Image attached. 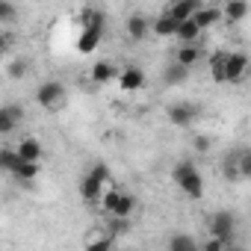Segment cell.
Instances as JSON below:
<instances>
[{
  "label": "cell",
  "instance_id": "1",
  "mask_svg": "<svg viewBox=\"0 0 251 251\" xmlns=\"http://www.w3.org/2000/svg\"><path fill=\"white\" fill-rule=\"evenodd\" d=\"M172 183L189 201H201L204 198V177H201V169L195 166V160H177L175 169H172Z\"/></svg>",
  "mask_w": 251,
  "mask_h": 251
},
{
  "label": "cell",
  "instance_id": "2",
  "mask_svg": "<svg viewBox=\"0 0 251 251\" xmlns=\"http://www.w3.org/2000/svg\"><path fill=\"white\" fill-rule=\"evenodd\" d=\"M109 180H112V175H109V169H106L103 163L89 166L86 175L80 177V198H83L86 204H100L103 189L109 186Z\"/></svg>",
  "mask_w": 251,
  "mask_h": 251
},
{
  "label": "cell",
  "instance_id": "3",
  "mask_svg": "<svg viewBox=\"0 0 251 251\" xmlns=\"http://www.w3.org/2000/svg\"><path fill=\"white\" fill-rule=\"evenodd\" d=\"M100 210H103L106 216H133L136 198H133L130 192H124V189L109 186V189L103 192V198H100Z\"/></svg>",
  "mask_w": 251,
  "mask_h": 251
},
{
  "label": "cell",
  "instance_id": "4",
  "mask_svg": "<svg viewBox=\"0 0 251 251\" xmlns=\"http://www.w3.org/2000/svg\"><path fill=\"white\" fill-rule=\"evenodd\" d=\"M36 103L48 112H56L62 103H65V86L59 80H45L39 89H36Z\"/></svg>",
  "mask_w": 251,
  "mask_h": 251
},
{
  "label": "cell",
  "instance_id": "5",
  "mask_svg": "<svg viewBox=\"0 0 251 251\" xmlns=\"http://www.w3.org/2000/svg\"><path fill=\"white\" fill-rule=\"evenodd\" d=\"M251 71V56L245 50H227V68H225V80L227 86H239Z\"/></svg>",
  "mask_w": 251,
  "mask_h": 251
},
{
  "label": "cell",
  "instance_id": "6",
  "mask_svg": "<svg viewBox=\"0 0 251 251\" xmlns=\"http://www.w3.org/2000/svg\"><path fill=\"white\" fill-rule=\"evenodd\" d=\"M166 115H169V121L175 124V127H192V124L198 121V115H201V109L192 100H177V103H172L166 109Z\"/></svg>",
  "mask_w": 251,
  "mask_h": 251
},
{
  "label": "cell",
  "instance_id": "7",
  "mask_svg": "<svg viewBox=\"0 0 251 251\" xmlns=\"http://www.w3.org/2000/svg\"><path fill=\"white\" fill-rule=\"evenodd\" d=\"M207 230L233 242V236H236V216H233L230 210H216V213L207 219Z\"/></svg>",
  "mask_w": 251,
  "mask_h": 251
},
{
  "label": "cell",
  "instance_id": "8",
  "mask_svg": "<svg viewBox=\"0 0 251 251\" xmlns=\"http://www.w3.org/2000/svg\"><path fill=\"white\" fill-rule=\"evenodd\" d=\"M103 33H106V24H89V27H80L77 53H83V56L95 53V50H98V45H100V39H103Z\"/></svg>",
  "mask_w": 251,
  "mask_h": 251
},
{
  "label": "cell",
  "instance_id": "9",
  "mask_svg": "<svg viewBox=\"0 0 251 251\" xmlns=\"http://www.w3.org/2000/svg\"><path fill=\"white\" fill-rule=\"evenodd\" d=\"M145 83H148V77H145V71L136 68V65H124V68L118 71V89L127 92V95L145 89Z\"/></svg>",
  "mask_w": 251,
  "mask_h": 251
},
{
  "label": "cell",
  "instance_id": "10",
  "mask_svg": "<svg viewBox=\"0 0 251 251\" xmlns=\"http://www.w3.org/2000/svg\"><path fill=\"white\" fill-rule=\"evenodd\" d=\"M115 233L109 230V227H92L86 236H83V248L86 251H109L112 245H115Z\"/></svg>",
  "mask_w": 251,
  "mask_h": 251
},
{
  "label": "cell",
  "instance_id": "11",
  "mask_svg": "<svg viewBox=\"0 0 251 251\" xmlns=\"http://www.w3.org/2000/svg\"><path fill=\"white\" fill-rule=\"evenodd\" d=\"M151 27H154V21H151L148 15L133 12V15L127 18V24H124V33H127L130 42H145V39L151 36Z\"/></svg>",
  "mask_w": 251,
  "mask_h": 251
},
{
  "label": "cell",
  "instance_id": "12",
  "mask_svg": "<svg viewBox=\"0 0 251 251\" xmlns=\"http://www.w3.org/2000/svg\"><path fill=\"white\" fill-rule=\"evenodd\" d=\"M177 18L169 12V9H163L157 18H154V27H151V36H157V39H175V33H177Z\"/></svg>",
  "mask_w": 251,
  "mask_h": 251
},
{
  "label": "cell",
  "instance_id": "13",
  "mask_svg": "<svg viewBox=\"0 0 251 251\" xmlns=\"http://www.w3.org/2000/svg\"><path fill=\"white\" fill-rule=\"evenodd\" d=\"M112 80H118V68H115V62H112V59H98V62L92 65V83L106 86V83H112Z\"/></svg>",
  "mask_w": 251,
  "mask_h": 251
},
{
  "label": "cell",
  "instance_id": "14",
  "mask_svg": "<svg viewBox=\"0 0 251 251\" xmlns=\"http://www.w3.org/2000/svg\"><path fill=\"white\" fill-rule=\"evenodd\" d=\"M201 27H198V21L195 18H186V21H180L177 24V33H175V39L180 42V45H198V39H201Z\"/></svg>",
  "mask_w": 251,
  "mask_h": 251
},
{
  "label": "cell",
  "instance_id": "15",
  "mask_svg": "<svg viewBox=\"0 0 251 251\" xmlns=\"http://www.w3.org/2000/svg\"><path fill=\"white\" fill-rule=\"evenodd\" d=\"M18 154H21V160H30V163H39L42 157H45V145L36 139V136H24L18 145Z\"/></svg>",
  "mask_w": 251,
  "mask_h": 251
},
{
  "label": "cell",
  "instance_id": "16",
  "mask_svg": "<svg viewBox=\"0 0 251 251\" xmlns=\"http://www.w3.org/2000/svg\"><path fill=\"white\" fill-rule=\"evenodd\" d=\"M201 6H204L201 0H172V3H169L166 9H169V12H172L177 21H186V18H192V15L201 9Z\"/></svg>",
  "mask_w": 251,
  "mask_h": 251
},
{
  "label": "cell",
  "instance_id": "17",
  "mask_svg": "<svg viewBox=\"0 0 251 251\" xmlns=\"http://www.w3.org/2000/svg\"><path fill=\"white\" fill-rule=\"evenodd\" d=\"M18 121H21V109L15 103H6L3 109H0V133L9 136L15 127H18Z\"/></svg>",
  "mask_w": 251,
  "mask_h": 251
},
{
  "label": "cell",
  "instance_id": "18",
  "mask_svg": "<svg viewBox=\"0 0 251 251\" xmlns=\"http://www.w3.org/2000/svg\"><path fill=\"white\" fill-rule=\"evenodd\" d=\"M222 15H225V21H230V24L245 21V18H248V0H227V3L222 6Z\"/></svg>",
  "mask_w": 251,
  "mask_h": 251
},
{
  "label": "cell",
  "instance_id": "19",
  "mask_svg": "<svg viewBox=\"0 0 251 251\" xmlns=\"http://www.w3.org/2000/svg\"><path fill=\"white\" fill-rule=\"evenodd\" d=\"M207 65H210V77H213V83H227V80H225L227 50H213V53H210V59H207Z\"/></svg>",
  "mask_w": 251,
  "mask_h": 251
},
{
  "label": "cell",
  "instance_id": "20",
  "mask_svg": "<svg viewBox=\"0 0 251 251\" xmlns=\"http://www.w3.org/2000/svg\"><path fill=\"white\" fill-rule=\"evenodd\" d=\"M192 18L198 21V27H201V30H210V27H216L225 15H222V6H201Z\"/></svg>",
  "mask_w": 251,
  "mask_h": 251
},
{
  "label": "cell",
  "instance_id": "21",
  "mask_svg": "<svg viewBox=\"0 0 251 251\" xmlns=\"http://www.w3.org/2000/svg\"><path fill=\"white\" fill-rule=\"evenodd\" d=\"M189 71H192V68H186V65H180V62L175 59V62H169V65L163 68V83H166V86H175V83H183V80L189 77Z\"/></svg>",
  "mask_w": 251,
  "mask_h": 251
},
{
  "label": "cell",
  "instance_id": "22",
  "mask_svg": "<svg viewBox=\"0 0 251 251\" xmlns=\"http://www.w3.org/2000/svg\"><path fill=\"white\" fill-rule=\"evenodd\" d=\"M222 175H225L227 183L242 180V175H239V163H236V148H230V151L225 154V160H222Z\"/></svg>",
  "mask_w": 251,
  "mask_h": 251
},
{
  "label": "cell",
  "instance_id": "23",
  "mask_svg": "<svg viewBox=\"0 0 251 251\" xmlns=\"http://www.w3.org/2000/svg\"><path fill=\"white\" fill-rule=\"evenodd\" d=\"M175 59H177L180 65L192 68V65H198V62H201V48H198V45H180V48H177V53H175Z\"/></svg>",
  "mask_w": 251,
  "mask_h": 251
},
{
  "label": "cell",
  "instance_id": "24",
  "mask_svg": "<svg viewBox=\"0 0 251 251\" xmlns=\"http://www.w3.org/2000/svg\"><path fill=\"white\" fill-rule=\"evenodd\" d=\"M39 172H42V169H39V163L21 160V163H18V169L12 172V177H15V180H21V183H30V180H36V177H39Z\"/></svg>",
  "mask_w": 251,
  "mask_h": 251
},
{
  "label": "cell",
  "instance_id": "25",
  "mask_svg": "<svg viewBox=\"0 0 251 251\" xmlns=\"http://www.w3.org/2000/svg\"><path fill=\"white\" fill-rule=\"evenodd\" d=\"M18 163H21L18 148H3V151H0V169H3L6 175H12V172L18 169Z\"/></svg>",
  "mask_w": 251,
  "mask_h": 251
},
{
  "label": "cell",
  "instance_id": "26",
  "mask_svg": "<svg viewBox=\"0 0 251 251\" xmlns=\"http://www.w3.org/2000/svg\"><path fill=\"white\" fill-rule=\"evenodd\" d=\"M192 248H201V242H195L189 233H177L169 239V251H192Z\"/></svg>",
  "mask_w": 251,
  "mask_h": 251
},
{
  "label": "cell",
  "instance_id": "27",
  "mask_svg": "<svg viewBox=\"0 0 251 251\" xmlns=\"http://www.w3.org/2000/svg\"><path fill=\"white\" fill-rule=\"evenodd\" d=\"M106 227L115 233V236H124V233H130V216H106Z\"/></svg>",
  "mask_w": 251,
  "mask_h": 251
},
{
  "label": "cell",
  "instance_id": "28",
  "mask_svg": "<svg viewBox=\"0 0 251 251\" xmlns=\"http://www.w3.org/2000/svg\"><path fill=\"white\" fill-rule=\"evenodd\" d=\"M236 163H239V175H242V180H248V177H251V148H248V145L236 148Z\"/></svg>",
  "mask_w": 251,
  "mask_h": 251
},
{
  "label": "cell",
  "instance_id": "29",
  "mask_svg": "<svg viewBox=\"0 0 251 251\" xmlns=\"http://www.w3.org/2000/svg\"><path fill=\"white\" fill-rule=\"evenodd\" d=\"M227 245H230V239L216 236V233H210V239H207V242H201V248H204V251H222V248H227Z\"/></svg>",
  "mask_w": 251,
  "mask_h": 251
},
{
  "label": "cell",
  "instance_id": "30",
  "mask_svg": "<svg viewBox=\"0 0 251 251\" xmlns=\"http://www.w3.org/2000/svg\"><path fill=\"white\" fill-rule=\"evenodd\" d=\"M192 148H195L198 154H207V151L213 148V139L204 136V133H195V136H192Z\"/></svg>",
  "mask_w": 251,
  "mask_h": 251
},
{
  "label": "cell",
  "instance_id": "31",
  "mask_svg": "<svg viewBox=\"0 0 251 251\" xmlns=\"http://www.w3.org/2000/svg\"><path fill=\"white\" fill-rule=\"evenodd\" d=\"M0 21H3V24L15 21V3H12V0H3V3H0Z\"/></svg>",
  "mask_w": 251,
  "mask_h": 251
},
{
  "label": "cell",
  "instance_id": "32",
  "mask_svg": "<svg viewBox=\"0 0 251 251\" xmlns=\"http://www.w3.org/2000/svg\"><path fill=\"white\" fill-rule=\"evenodd\" d=\"M27 68H30V65H27V59H15V62L9 65V77H24V74H27Z\"/></svg>",
  "mask_w": 251,
  "mask_h": 251
}]
</instances>
